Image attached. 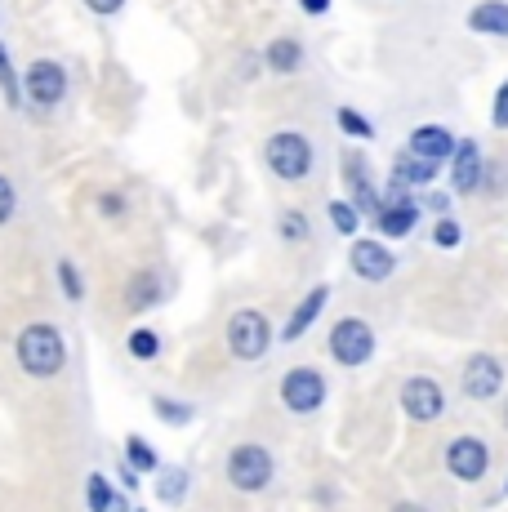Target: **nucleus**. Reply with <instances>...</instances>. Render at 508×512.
Returning a JSON list of instances; mask_svg holds the SVG:
<instances>
[{
  "instance_id": "obj_1",
  "label": "nucleus",
  "mask_w": 508,
  "mask_h": 512,
  "mask_svg": "<svg viewBox=\"0 0 508 512\" xmlns=\"http://www.w3.org/2000/svg\"><path fill=\"white\" fill-rule=\"evenodd\" d=\"M14 352H18L23 374H32V379H54V374L63 370V361H67V343H63V334H58L50 321L27 326L23 334H18Z\"/></svg>"
},
{
  "instance_id": "obj_2",
  "label": "nucleus",
  "mask_w": 508,
  "mask_h": 512,
  "mask_svg": "<svg viewBox=\"0 0 508 512\" xmlns=\"http://www.w3.org/2000/svg\"><path fill=\"white\" fill-rule=\"evenodd\" d=\"M272 472H277V464H272V455L263 446H254V441L232 446V455H228V486L232 490H241V495H259V490H268Z\"/></svg>"
},
{
  "instance_id": "obj_3",
  "label": "nucleus",
  "mask_w": 508,
  "mask_h": 512,
  "mask_svg": "<svg viewBox=\"0 0 508 512\" xmlns=\"http://www.w3.org/2000/svg\"><path fill=\"white\" fill-rule=\"evenodd\" d=\"M326 343H330V357H335L339 366H348V370L366 366V361L375 357V330H370L361 317L335 321V330H330Z\"/></svg>"
},
{
  "instance_id": "obj_4",
  "label": "nucleus",
  "mask_w": 508,
  "mask_h": 512,
  "mask_svg": "<svg viewBox=\"0 0 508 512\" xmlns=\"http://www.w3.org/2000/svg\"><path fill=\"white\" fill-rule=\"evenodd\" d=\"M268 348H272V326L263 312L246 308L228 321V352L237 361H259V357H268Z\"/></svg>"
},
{
  "instance_id": "obj_5",
  "label": "nucleus",
  "mask_w": 508,
  "mask_h": 512,
  "mask_svg": "<svg viewBox=\"0 0 508 512\" xmlns=\"http://www.w3.org/2000/svg\"><path fill=\"white\" fill-rule=\"evenodd\" d=\"M268 165H272V174L277 179H290V183H299V179H308V170H312V147L304 134H295V130H286V134H272L268 139Z\"/></svg>"
},
{
  "instance_id": "obj_6",
  "label": "nucleus",
  "mask_w": 508,
  "mask_h": 512,
  "mask_svg": "<svg viewBox=\"0 0 508 512\" xmlns=\"http://www.w3.org/2000/svg\"><path fill=\"white\" fill-rule=\"evenodd\" d=\"M281 406L290 415H317L326 406V379H321L312 366H299L281 379Z\"/></svg>"
},
{
  "instance_id": "obj_7",
  "label": "nucleus",
  "mask_w": 508,
  "mask_h": 512,
  "mask_svg": "<svg viewBox=\"0 0 508 512\" xmlns=\"http://www.w3.org/2000/svg\"><path fill=\"white\" fill-rule=\"evenodd\" d=\"M402 410L415 423H437L446 415V392L437 379H428V374H410L402 383Z\"/></svg>"
},
{
  "instance_id": "obj_8",
  "label": "nucleus",
  "mask_w": 508,
  "mask_h": 512,
  "mask_svg": "<svg viewBox=\"0 0 508 512\" xmlns=\"http://www.w3.org/2000/svg\"><path fill=\"white\" fill-rule=\"evenodd\" d=\"M486 468H491V450H486L482 437H455L451 446H446V472H451L455 481H464V486L482 481Z\"/></svg>"
},
{
  "instance_id": "obj_9",
  "label": "nucleus",
  "mask_w": 508,
  "mask_h": 512,
  "mask_svg": "<svg viewBox=\"0 0 508 512\" xmlns=\"http://www.w3.org/2000/svg\"><path fill=\"white\" fill-rule=\"evenodd\" d=\"M464 397H473V401H491L495 392L504 388V366L491 357V352H477V357H468L464 361Z\"/></svg>"
},
{
  "instance_id": "obj_10",
  "label": "nucleus",
  "mask_w": 508,
  "mask_h": 512,
  "mask_svg": "<svg viewBox=\"0 0 508 512\" xmlns=\"http://www.w3.org/2000/svg\"><path fill=\"white\" fill-rule=\"evenodd\" d=\"M23 94L32 98L36 107H54L58 98L67 94V76H63V67L50 63V58L32 63V67H27V76H23Z\"/></svg>"
},
{
  "instance_id": "obj_11",
  "label": "nucleus",
  "mask_w": 508,
  "mask_h": 512,
  "mask_svg": "<svg viewBox=\"0 0 508 512\" xmlns=\"http://www.w3.org/2000/svg\"><path fill=\"white\" fill-rule=\"evenodd\" d=\"M353 268H357V277L379 285V281L393 277V254H388L379 241H357L353 245Z\"/></svg>"
},
{
  "instance_id": "obj_12",
  "label": "nucleus",
  "mask_w": 508,
  "mask_h": 512,
  "mask_svg": "<svg viewBox=\"0 0 508 512\" xmlns=\"http://www.w3.org/2000/svg\"><path fill=\"white\" fill-rule=\"evenodd\" d=\"M455 152V139L442 130V125H419L415 134H410V156H419V161H446V156Z\"/></svg>"
},
{
  "instance_id": "obj_13",
  "label": "nucleus",
  "mask_w": 508,
  "mask_h": 512,
  "mask_svg": "<svg viewBox=\"0 0 508 512\" xmlns=\"http://www.w3.org/2000/svg\"><path fill=\"white\" fill-rule=\"evenodd\" d=\"M161 299H165V277H161V272H134L130 290H125V303H130V312H148Z\"/></svg>"
},
{
  "instance_id": "obj_14",
  "label": "nucleus",
  "mask_w": 508,
  "mask_h": 512,
  "mask_svg": "<svg viewBox=\"0 0 508 512\" xmlns=\"http://www.w3.org/2000/svg\"><path fill=\"white\" fill-rule=\"evenodd\" d=\"M326 299H330V290H326V285H317V290H308V294H304V303H299V308H295V317H290V321H286V330H281V339H286V343H295L299 334H304V330L312 326V321L321 317V308H326Z\"/></svg>"
},
{
  "instance_id": "obj_15",
  "label": "nucleus",
  "mask_w": 508,
  "mask_h": 512,
  "mask_svg": "<svg viewBox=\"0 0 508 512\" xmlns=\"http://www.w3.org/2000/svg\"><path fill=\"white\" fill-rule=\"evenodd\" d=\"M482 183V152L477 143H455V192H477Z\"/></svg>"
},
{
  "instance_id": "obj_16",
  "label": "nucleus",
  "mask_w": 508,
  "mask_h": 512,
  "mask_svg": "<svg viewBox=\"0 0 508 512\" xmlns=\"http://www.w3.org/2000/svg\"><path fill=\"white\" fill-rule=\"evenodd\" d=\"M468 27L482 36H508V5L504 0H486V5H477L468 14Z\"/></svg>"
},
{
  "instance_id": "obj_17",
  "label": "nucleus",
  "mask_w": 508,
  "mask_h": 512,
  "mask_svg": "<svg viewBox=\"0 0 508 512\" xmlns=\"http://www.w3.org/2000/svg\"><path fill=\"white\" fill-rule=\"evenodd\" d=\"M437 165L433 161H419V156H402V161L393 165V183H433Z\"/></svg>"
},
{
  "instance_id": "obj_18",
  "label": "nucleus",
  "mask_w": 508,
  "mask_h": 512,
  "mask_svg": "<svg viewBox=\"0 0 508 512\" xmlns=\"http://www.w3.org/2000/svg\"><path fill=\"white\" fill-rule=\"evenodd\" d=\"M125 464L134 472H161V459L143 437H125Z\"/></svg>"
},
{
  "instance_id": "obj_19",
  "label": "nucleus",
  "mask_w": 508,
  "mask_h": 512,
  "mask_svg": "<svg viewBox=\"0 0 508 512\" xmlns=\"http://www.w3.org/2000/svg\"><path fill=\"white\" fill-rule=\"evenodd\" d=\"M116 495H112V481L103 477V472H90V481H85V508L90 512H112Z\"/></svg>"
},
{
  "instance_id": "obj_20",
  "label": "nucleus",
  "mask_w": 508,
  "mask_h": 512,
  "mask_svg": "<svg viewBox=\"0 0 508 512\" xmlns=\"http://www.w3.org/2000/svg\"><path fill=\"white\" fill-rule=\"evenodd\" d=\"M299 54H304V49H299V41H272L263 58H268L272 72H295V67H299Z\"/></svg>"
},
{
  "instance_id": "obj_21",
  "label": "nucleus",
  "mask_w": 508,
  "mask_h": 512,
  "mask_svg": "<svg viewBox=\"0 0 508 512\" xmlns=\"http://www.w3.org/2000/svg\"><path fill=\"white\" fill-rule=\"evenodd\" d=\"M156 495H161L165 504H183V499H188V472H183V468H165Z\"/></svg>"
},
{
  "instance_id": "obj_22",
  "label": "nucleus",
  "mask_w": 508,
  "mask_h": 512,
  "mask_svg": "<svg viewBox=\"0 0 508 512\" xmlns=\"http://www.w3.org/2000/svg\"><path fill=\"white\" fill-rule=\"evenodd\" d=\"M130 357H134V361H152V357H161V334H152V330H134V334H130Z\"/></svg>"
},
{
  "instance_id": "obj_23",
  "label": "nucleus",
  "mask_w": 508,
  "mask_h": 512,
  "mask_svg": "<svg viewBox=\"0 0 508 512\" xmlns=\"http://www.w3.org/2000/svg\"><path fill=\"white\" fill-rule=\"evenodd\" d=\"M58 285H63V294H67V299H81V294H85V281H81V272H76V263H58Z\"/></svg>"
},
{
  "instance_id": "obj_24",
  "label": "nucleus",
  "mask_w": 508,
  "mask_h": 512,
  "mask_svg": "<svg viewBox=\"0 0 508 512\" xmlns=\"http://www.w3.org/2000/svg\"><path fill=\"white\" fill-rule=\"evenodd\" d=\"M277 228H281V236H286V241H308V219H304L299 210H286V214H281Z\"/></svg>"
},
{
  "instance_id": "obj_25",
  "label": "nucleus",
  "mask_w": 508,
  "mask_h": 512,
  "mask_svg": "<svg viewBox=\"0 0 508 512\" xmlns=\"http://www.w3.org/2000/svg\"><path fill=\"white\" fill-rule=\"evenodd\" d=\"M339 125H344V134H353V139H370V134H375L366 116H357L353 107H339Z\"/></svg>"
},
{
  "instance_id": "obj_26",
  "label": "nucleus",
  "mask_w": 508,
  "mask_h": 512,
  "mask_svg": "<svg viewBox=\"0 0 508 512\" xmlns=\"http://www.w3.org/2000/svg\"><path fill=\"white\" fill-rule=\"evenodd\" d=\"M330 219H335V228L344 232V236L357 232V210H353L348 201H335V205H330Z\"/></svg>"
},
{
  "instance_id": "obj_27",
  "label": "nucleus",
  "mask_w": 508,
  "mask_h": 512,
  "mask_svg": "<svg viewBox=\"0 0 508 512\" xmlns=\"http://www.w3.org/2000/svg\"><path fill=\"white\" fill-rule=\"evenodd\" d=\"M152 406H156V415H161L165 423H188V419H192V406H179V401H165V397H156Z\"/></svg>"
},
{
  "instance_id": "obj_28",
  "label": "nucleus",
  "mask_w": 508,
  "mask_h": 512,
  "mask_svg": "<svg viewBox=\"0 0 508 512\" xmlns=\"http://www.w3.org/2000/svg\"><path fill=\"white\" fill-rule=\"evenodd\" d=\"M0 90H5V98H9V103H14V107H18V98H23V94H18V85H14V67H9V54H5V45H0Z\"/></svg>"
},
{
  "instance_id": "obj_29",
  "label": "nucleus",
  "mask_w": 508,
  "mask_h": 512,
  "mask_svg": "<svg viewBox=\"0 0 508 512\" xmlns=\"http://www.w3.org/2000/svg\"><path fill=\"white\" fill-rule=\"evenodd\" d=\"M433 241L442 245V250H455V245H459V223H455V219H442V223L433 228Z\"/></svg>"
},
{
  "instance_id": "obj_30",
  "label": "nucleus",
  "mask_w": 508,
  "mask_h": 512,
  "mask_svg": "<svg viewBox=\"0 0 508 512\" xmlns=\"http://www.w3.org/2000/svg\"><path fill=\"white\" fill-rule=\"evenodd\" d=\"M491 121H495V130H508V81L500 85V94H495V107H491Z\"/></svg>"
},
{
  "instance_id": "obj_31",
  "label": "nucleus",
  "mask_w": 508,
  "mask_h": 512,
  "mask_svg": "<svg viewBox=\"0 0 508 512\" xmlns=\"http://www.w3.org/2000/svg\"><path fill=\"white\" fill-rule=\"evenodd\" d=\"M9 219H14V187L0 174V223H9Z\"/></svg>"
},
{
  "instance_id": "obj_32",
  "label": "nucleus",
  "mask_w": 508,
  "mask_h": 512,
  "mask_svg": "<svg viewBox=\"0 0 508 512\" xmlns=\"http://www.w3.org/2000/svg\"><path fill=\"white\" fill-rule=\"evenodd\" d=\"M85 5H90L94 14H116V9H121L125 0H85Z\"/></svg>"
},
{
  "instance_id": "obj_33",
  "label": "nucleus",
  "mask_w": 508,
  "mask_h": 512,
  "mask_svg": "<svg viewBox=\"0 0 508 512\" xmlns=\"http://www.w3.org/2000/svg\"><path fill=\"white\" fill-rule=\"evenodd\" d=\"M299 5H304V14H326L330 0H299Z\"/></svg>"
},
{
  "instance_id": "obj_34",
  "label": "nucleus",
  "mask_w": 508,
  "mask_h": 512,
  "mask_svg": "<svg viewBox=\"0 0 508 512\" xmlns=\"http://www.w3.org/2000/svg\"><path fill=\"white\" fill-rule=\"evenodd\" d=\"M121 481H125V490H139V472H134L130 464L121 468Z\"/></svg>"
},
{
  "instance_id": "obj_35",
  "label": "nucleus",
  "mask_w": 508,
  "mask_h": 512,
  "mask_svg": "<svg viewBox=\"0 0 508 512\" xmlns=\"http://www.w3.org/2000/svg\"><path fill=\"white\" fill-rule=\"evenodd\" d=\"M393 512H428V508H419V504H410L406 499V504H393Z\"/></svg>"
},
{
  "instance_id": "obj_36",
  "label": "nucleus",
  "mask_w": 508,
  "mask_h": 512,
  "mask_svg": "<svg viewBox=\"0 0 508 512\" xmlns=\"http://www.w3.org/2000/svg\"><path fill=\"white\" fill-rule=\"evenodd\" d=\"M504 428H508V401H504Z\"/></svg>"
}]
</instances>
